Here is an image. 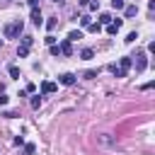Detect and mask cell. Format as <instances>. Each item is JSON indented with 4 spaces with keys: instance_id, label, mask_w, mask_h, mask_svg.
Here are the masks:
<instances>
[{
    "instance_id": "15",
    "label": "cell",
    "mask_w": 155,
    "mask_h": 155,
    "mask_svg": "<svg viewBox=\"0 0 155 155\" xmlns=\"http://www.w3.org/2000/svg\"><path fill=\"white\" fill-rule=\"evenodd\" d=\"M56 24H58V17H48V22H46V29H48V31H53V29H56Z\"/></svg>"
},
{
    "instance_id": "3",
    "label": "cell",
    "mask_w": 155,
    "mask_h": 155,
    "mask_svg": "<svg viewBox=\"0 0 155 155\" xmlns=\"http://www.w3.org/2000/svg\"><path fill=\"white\" fill-rule=\"evenodd\" d=\"M58 82L65 85V87H73V85L78 82V75H73V73H61V75H58Z\"/></svg>"
},
{
    "instance_id": "31",
    "label": "cell",
    "mask_w": 155,
    "mask_h": 155,
    "mask_svg": "<svg viewBox=\"0 0 155 155\" xmlns=\"http://www.w3.org/2000/svg\"><path fill=\"white\" fill-rule=\"evenodd\" d=\"M87 2H90V0H78V5H82V7H85Z\"/></svg>"
},
{
    "instance_id": "18",
    "label": "cell",
    "mask_w": 155,
    "mask_h": 155,
    "mask_svg": "<svg viewBox=\"0 0 155 155\" xmlns=\"http://www.w3.org/2000/svg\"><path fill=\"white\" fill-rule=\"evenodd\" d=\"M124 41H126V44H133V41H138V31H131V34H128Z\"/></svg>"
},
{
    "instance_id": "32",
    "label": "cell",
    "mask_w": 155,
    "mask_h": 155,
    "mask_svg": "<svg viewBox=\"0 0 155 155\" xmlns=\"http://www.w3.org/2000/svg\"><path fill=\"white\" fill-rule=\"evenodd\" d=\"M53 2H58V5H63V0H53Z\"/></svg>"
},
{
    "instance_id": "9",
    "label": "cell",
    "mask_w": 155,
    "mask_h": 155,
    "mask_svg": "<svg viewBox=\"0 0 155 155\" xmlns=\"http://www.w3.org/2000/svg\"><path fill=\"white\" fill-rule=\"evenodd\" d=\"M138 15V5H126L124 7V17L126 19H131V17H136Z\"/></svg>"
},
{
    "instance_id": "23",
    "label": "cell",
    "mask_w": 155,
    "mask_h": 155,
    "mask_svg": "<svg viewBox=\"0 0 155 155\" xmlns=\"http://www.w3.org/2000/svg\"><path fill=\"white\" fill-rule=\"evenodd\" d=\"M111 7H114V10H124L126 5H124V0H111Z\"/></svg>"
},
{
    "instance_id": "16",
    "label": "cell",
    "mask_w": 155,
    "mask_h": 155,
    "mask_svg": "<svg viewBox=\"0 0 155 155\" xmlns=\"http://www.w3.org/2000/svg\"><path fill=\"white\" fill-rule=\"evenodd\" d=\"M17 56H19V58H27V56H29V48L19 44V48H17Z\"/></svg>"
},
{
    "instance_id": "22",
    "label": "cell",
    "mask_w": 155,
    "mask_h": 155,
    "mask_svg": "<svg viewBox=\"0 0 155 155\" xmlns=\"http://www.w3.org/2000/svg\"><path fill=\"white\" fill-rule=\"evenodd\" d=\"M41 107V97L36 94V97H31V109H39Z\"/></svg>"
},
{
    "instance_id": "11",
    "label": "cell",
    "mask_w": 155,
    "mask_h": 155,
    "mask_svg": "<svg viewBox=\"0 0 155 155\" xmlns=\"http://www.w3.org/2000/svg\"><path fill=\"white\" fill-rule=\"evenodd\" d=\"M80 58H82V61H92V58H94V51H92V48H82V51H80Z\"/></svg>"
},
{
    "instance_id": "28",
    "label": "cell",
    "mask_w": 155,
    "mask_h": 155,
    "mask_svg": "<svg viewBox=\"0 0 155 155\" xmlns=\"http://www.w3.org/2000/svg\"><path fill=\"white\" fill-rule=\"evenodd\" d=\"M153 87H155V82H153V80H150V82H145V85H140V90H153Z\"/></svg>"
},
{
    "instance_id": "1",
    "label": "cell",
    "mask_w": 155,
    "mask_h": 155,
    "mask_svg": "<svg viewBox=\"0 0 155 155\" xmlns=\"http://www.w3.org/2000/svg\"><path fill=\"white\" fill-rule=\"evenodd\" d=\"M22 31H24V22H22V19H12V22L5 24V29H2L5 39H17V36H22Z\"/></svg>"
},
{
    "instance_id": "5",
    "label": "cell",
    "mask_w": 155,
    "mask_h": 155,
    "mask_svg": "<svg viewBox=\"0 0 155 155\" xmlns=\"http://www.w3.org/2000/svg\"><path fill=\"white\" fill-rule=\"evenodd\" d=\"M131 56H124V58H119V70L124 73V78H126V73H128V68H131Z\"/></svg>"
},
{
    "instance_id": "26",
    "label": "cell",
    "mask_w": 155,
    "mask_h": 155,
    "mask_svg": "<svg viewBox=\"0 0 155 155\" xmlns=\"http://www.w3.org/2000/svg\"><path fill=\"white\" fill-rule=\"evenodd\" d=\"M48 51H51V53H53V56H61V48H58V46H56V44H53V46H48Z\"/></svg>"
},
{
    "instance_id": "13",
    "label": "cell",
    "mask_w": 155,
    "mask_h": 155,
    "mask_svg": "<svg viewBox=\"0 0 155 155\" xmlns=\"http://www.w3.org/2000/svg\"><path fill=\"white\" fill-rule=\"evenodd\" d=\"M111 19H114V17H111V15H109V12H102V15H99V19H97V22H99V24H109V22H111Z\"/></svg>"
},
{
    "instance_id": "8",
    "label": "cell",
    "mask_w": 155,
    "mask_h": 155,
    "mask_svg": "<svg viewBox=\"0 0 155 155\" xmlns=\"http://www.w3.org/2000/svg\"><path fill=\"white\" fill-rule=\"evenodd\" d=\"M58 48H61V56H73V46H70V41L65 39V41H61L58 44Z\"/></svg>"
},
{
    "instance_id": "21",
    "label": "cell",
    "mask_w": 155,
    "mask_h": 155,
    "mask_svg": "<svg viewBox=\"0 0 155 155\" xmlns=\"http://www.w3.org/2000/svg\"><path fill=\"white\" fill-rule=\"evenodd\" d=\"M82 78H85V80H92V78H97V70H85Z\"/></svg>"
},
{
    "instance_id": "24",
    "label": "cell",
    "mask_w": 155,
    "mask_h": 155,
    "mask_svg": "<svg viewBox=\"0 0 155 155\" xmlns=\"http://www.w3.org/2000/svg\"><path fill=\"white\" fill-rule=\"evenodd\" d=\"M87 7H90L92 12H94V10H99V0H90V2H87Z\"/></svg>"
},
{
    "instance_id": "10",
    "label": "cell",
    "mask_w": 155,
    "mask_h": 155,
    "mask_svg": "<svg viewBox=\"0 0 155 155\" xmlns=\"http://www.w3.org/2000/svg\"><path fill=\"white\" fill-rule=\"evenodd\" d=\"M80 39H82V31H80V29H73V31L68 34V41H70V44H73V41H80Z\"/></svg>"
},
{
    "instance_id": "6",
    "label": "cell",
    "mask_w": 155,
    "mask_h": 155,
    "mask_svg": "<svg viewBox=\"0 0 155 155\" xmlns=\"http://www.w3.org/2000/svg\"><path fill=\"white\" fill-rule=\"evenodd\" d=\"M119 29H121V19H111L109 24H107V34H119Z\"/></svg>"
},
{
    "instance_id": "2",
    "label": "cell",
    "mask_w": 155,
    "mask_h": 155,
    "mask_svg": "<svg viewBox=\"0 0 155 155\" xmlns=\"http://www.w3.org/2000/svg\"><path fill=\"white\" fill-rule=\"evenodd\" d=\"M131 58H136V61H131V65H136V73H143V70L148 68V58H145V53H136V56H131Z\"/></svg>"
},
{
    "instance_id": "12",
    "label": "cell",
    "mask_w": 155,
    "mask_h": 155,
    "mask_svg": "<svg viewBox=\"0 0 155 155\" xmlns=\"http://www.w3.org/2000/svg\"><path fill=\"white\" fill-rule=\"evenodd\" d=\"M22 46H27V48H31V44H34V36H29V34H22Z\"/></svg>"
},
{
    "instance_id": "29",
    "label": "cell",
    "mask_w": 155,
    "mask_h": 155,
    "mask_svg": "<svg viewBox=\"0 0 155 155\" xmlns=\"http://www.w3.org/2000/svg\"><path fill=\"white\" fill-rule=\"evenodd\" d=\"M7 104V94H0V107H5Z\"/></svg>"
},
{
    "instance_id": "14",
    "label": "cell",
    "mask_w": 155,
    "mask_h": 155,
    "mask_svg": "<svg viewBox=\"0 0 155 155\" xmlns=\"http://www.w3.org/2000/svg\"><path fill=\"white\" fill-rule=\"evenodd\" d=\"M7 73H10V78L19 80V68H17V65H7Z\"/></svg>"
},
{
    "instance_id": "25",
    "label": "cell",
    "mask_w": 155,
    "mask_h": 155,
    "mask_svg": "<svg viewBox=\"0 0 155 155\" xmlns=\"http://www.w3.org/2000/svg\"><path fill=\"white\" fill-rule=\"evenodd\" d=\"M34 90H36V85H34V82H27V87H24V92H27V94H31Z\"/></svg>"
},
{
    "instance_id": "30",
    "label": "cell",
    "mask_w": 155,
    "mask_h": 155,
    "mask_svg": "<svg viewBox=\"0 0 155 155\" xmlns=\"http://www.w3.org/2000/svg\"><path fill=\"white\" fill-rule=\"evenodd\" d=\"M29 2V7H39V0H27Z\"/></svg>"
},
{
    "instance_id": "17",
    "label": "cell",
    "mask_w": 155,
    "mask_h": 155,
    "mask_svg": "<svg viewBox=\"0 0 155 155\" xmlns=\"http://www.w3.org/2000/svg\"><path fill=\"white\" fill-rule=\"evenodd\" d=\"M24 153H27V155H34V153H36V145H34V143H24Z\"/></svg>"
},
{
    "instance_id": "19",
    "label": "cell",
    "mask_w": 155,
    "mask_h": 155,
    "mask_svg": "<svg viewBox=\"0 0 155 155\" xmlns=\"http://www.w3.org/2000/svg\"><path fill=\"white\" fill-rule=\"evenodd\" d=\"M90 22H92L90 15H82V17H80V24H82V27H90Z\"/></svg>"
},
{
    "instance_id": "33",
    "label": "cell",
    "mask_w": 155,
    "mask_h": 155,
    "mask_svg": "<svg viewBox=\"0 0 155 155\" xmlns=\"http://www.w3.org/2000/svg\"><path fill=\"white\" fill-rule=\"evenodd\" d=\"M10 2H15V0H10Z\"/></svg>"
},
{
    "instance_id": "7",
    "label": "cell",
    "mask_w": 155,
    "mask_h": 155,
    "mask_svg": "<svg viewBox=\"0 0 155 155\" xmlns=\"http://www.w3.org/2000/svg\"><path fill=\"white\" fill-rule=\"evenodd\" d=\"M31 22H34L36 27L44 24V17H41V10H39V7H31Z\"/></svg>"
},
{
    "instance_id": "27",
    "label": "cell",
    "mask_w": 155,
    "mask_h": 155,
    "mask_svg": "<svg viewBox=\"0 0 155 155\" xmlns=\"http://www.w3.org/2000/svg\"><path fill=\"white\" fill-rule=\"evenodd\" d=\"M46 44H48V46H53V44H56V36H53V34H48V36H46Z\"/></svg>"
},
{
    "instance_id": "20",
    "label": "cell",
    "mask_w": 155,
    "mask_h": 155,
    "mask_svg": "<svg viewBox=\"0 0 155 155\" xmlns=\"http://www.w3.org/2000/svg\"><path fill=\"white\" fill-rule=\"evenodd\" d=\"M87 29H90V31H94V34H97V31H99V29H102V24H99V22H90V27H87Z\"/></svg>"
},
{
    "instance_id": "4",
    "label": "cell",
    "mask_w": 155,
    "mask_h": 155,
    "mask_svg": "<svg viewBox=\"0 0 155 155\" xmlns=\"http://www.w3.org/2000/svg\"><path fill=\"white\" fill-rule=\"evenodd\" d=\"M56 90H58V82H51V80H44L41 82V92L44 94H53Z\"/></svg>"
}]
</instances>
